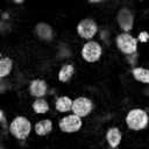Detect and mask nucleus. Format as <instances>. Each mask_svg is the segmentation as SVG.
Wrapping results in <instances>:
<instances>
[{
  "instance_id": "nucleus-2",
  "label": "nucleus",
  "mask_w": 149,
  "mask_h": 149,
  "mask_svg": "<svg viewBox=\"0 0 149 149\" xmlns=\"http://www.w3.org/2000/svg\"><path fill=\"white\" fill-rule=\"evenodd\" d=\"M30 128V122L24 116H17L10 123V133L20 140H23L29 135Z\"/></svg>"
},
{
  "instance_id": "nucleus-8",
  "label": "nucleus",
  "mask_w": 149,
  "mask_h": 149,
  "mask_svg": "<svg viewBox=\"0 0 149 149\" xmlns=\"http://www.w3.org/2000/svg\"><path fill=\"white\" fill-rule=\"evenodd\" d=\"M133 21H134L133 14L127 8H122L119 12V14H118V22H119L120 27L123 30H126V31L130 30L132 27H133Z\"/></svg>"
},
{
  "instance_id": "nucleus-19",
  "label": "nucleus",
  "mask_w": 149,
  "mask_h": 149,
  "mask_svg": "<svg viewBox=\"0 0 149 149\" xmlns=\"http://www.w3.org/2000/svg\"><path fill=\"white\" fill-rule=\"evenodd\" d=\"M0 115H1V122H2V125L5 126V122H6V120H5V115H3V111H0Z\"/></svg>"
},
{
  "instance_id": "nucleus-15",
  "label": "nucleus",
  "mask_w": 149,
  "mask_h": 149,
  "mask_svg": "<svg viewBox=\"0 0 149 149\" xmlns=\"http://www.w3.org/2000/svg\"><path fill=\"white\" fill-rule=\"evenodd\" d=\"M51 127H52V125H51L50 120H42L38 123H36V127H35L36 134L37 135H45L51 130Z\"/></svg>"
},
{
  "instance_id": "nucleus-1",
  "label": "nucleus",
  "mask_w": 149,
  "mask_h": 149,
  "mask_svg": "<svg viewBox=\"0 0 149 149\" xmlns=\"http://www.w3.org/2000/svg\"><path fill=\"white\" fill-rule=\"evenodd\" d=\"M127 125L130 129L140 130L148 123V115L143 109H132L127 115Z\"/></svg>"
},
{
  "instance_id": "nucleus-13",
  "label": "nucleus",
  "mask_w": 149,
  "mask_h": 149,
  "mask_svg": "<svg viewBox=\"0 0 149 149\" xmlns=\"http://www.w3.org/2000/svg\"><path fill=\"white\" fill-rule=\"evenodd\" d=\"M133 76L135 79L142 81V83H149V71L143 68H135L133 69Z\"/></svg>"
},
{
  "instance_id": "nucleus-4",
  "label": "nucleus",
  "mask_w": 149,
  "mask_h": 149,
  "mask_svg": "<svg viewBox=\"0 0 149 149\" xmlns=\"http://www.w3.org/2000/svg\"><path fill=\"white\" fill-rule=\"evenodd\" d=\"M81 55L87 62H95L101 56V47L97 42H87L81 50Z\"/></svg>"
},
{
  "instance_id": "nucleus-14",
  "label": "nucleus",
  "mask_w": 149,
  "mask_h": 149,
  "mask_svg": "<svg viewBox=\"0 0 149 149\" xmlns=\"http://www.w3.org/2000/svg\"><path fill=\"white\" fill-rule=\"evenodd\" d=\"M73 71H74L73 65H71V64L64 65V66L61 69L59 73H58L59 80H61V81H68V80L71 78V76L73 74Z\"/></svg>"
},
{
  "instance_id": "nucleus-5",
  "label": "nucleus",
  "mask_w": 149,
  "mask_h": 149,
  "mask_svg": "<svg viewBox=\"0 0 149 149\" xmlns=\"http://www.w3.org/2000/svg\"><path fill=\"white\" fill-rule=\"evenodd\" d=\"M59 127L63 132L65 133H73L77 132L80 127H81V120L80 116L73 114V115H69L63 118L59 121Z\"/></svg>"
},
{
  "instance_id": "nucleus-16",
  "label": "nucleus",
  "mask_w": 149,
  "mask_h": 149,
  "mask_svg": "<svg viewBox=\"0 0 149 149\" xmlns=\"http://www.w3.org/2000/svg\"><path fill=\"white\" fill-rule=\"evenodd\" d=\"M12 59L8 57H2L0 61V77H6L12 70Z\"/></svg>"
},
{
  "instance_id": "nucleus-12",
  "label": "nucleus",
  "mask_w": 149,
  "mask_h": 149,
  "mask_svg": "<svg viewBox=\"0 0 149 149\" xmlns=\"http://www.w3.org/2000/svg\"><path fill=\"white\" fill-rule=\"evenodd\" d=\"M72 100L69 98V97H61L57 99L56 101V108L59 111V112H66L69 109H71L72 107Z\"/></svg>"
},
{
  "instance_id": "nucleus-17",
  "label": "nucleus",
  "mask_w": 149,
  "mask_h": 149,
  "mask_svg": "<svg viewBox=\"0 0 149 149\" xmlns=\"http://www.w3.org/2000/svg\"><path fill=\"white\" fill-rule=\"evenodd\" d=\"M33 108L36 113H45L49 109V105L45 100L43 99H38L33 104Z\"/></svg>"
},
{
  "instance_id": "nucleus-10",
  "label": "nucleus",
  "mask_w": 149,
  "mask_h": 149,
  "mask_svg": "<svg viewBox=\"0 0 149 149\" xmlns=\"http://www.w3.org/2000/svg\"><path fill=\"white\" fill-rule=\"evenodd\" d=\"M107 141L112 148H115L121 141V133L118 128H111L107 132Z\"/></svg>"
},
{
  "instance_id": "nucleus-6",
  "label": "nucleus",
  "mask_w": 149,
  "mask_h": 149,
  "mask_svg": "<svg viewBox=\"0 0 149 149\" xmlns=\"http://www.w3.org/2000/svg\"><path fill=\"white\" fill-rule=\"evenodd\" d=\"M71 109L73 111V113L78 116H85L87 115L91 111H92V101L87 98L80 97L78 99H76L72 102V107Z\"/></svg>"
},
{
  "instance_id": "nucleus-9",
  "label": "nucleus",
  "mask_w": 149,
  "mask_h": 149,
  "mask_svg": "<svg viewBox=\"0 0 149 149\" xmlns=\"http://www.w3.org/2000/svg\"><path fill=\"white\" fill-rule=\"evenodd\" d=\"M47 91V84L44 80L35 79L30 84V93L34 97H43Z\"/></svg>"
},
{
  "instance_id": "nucleus-18",
  "label": "nucleus",
  "mask_w": 149,
  "mask_h": 149,
  "mask_svg": "<svg viewBox=\"0 0 149 149\" xmlns=\"http://www.w3.org/2000/svg\"><path fill=\"white\" fill-rule=\"evenodd\" d=\"M139 40L140 42H147L148 41V33L147 31H141L139 35Z\"/></svg>"
},
{
  "instance_id": "nucleus-7",
  "label": "nucleus",
  "mask_w": 149,
  "mask_h": 149,
  "mask_svg": "<svg viewBox=\"0 0 149 149\" xmlns=\"http://www.w3.org/2000/svg\"><path fill=\"white\" fill-rule=\"evenodd\" d=\"M97 24L93 20H90V19H86V20H83L79 22L78 27H77V30H78V34L83 37V38H91L95 35L97 33Z\"/></svg>"
},
{
  "instance_id": "nucleus-3",
  "label": "nucleus",
  "mask_w": 149,
  "mask_h": 149,
  "mask_svg": "<svg viewBox=\"0 0 149 149\" xmlns=\"http://www.w3.org/2000/svg\"><path fill=\"white\" fill-rule=\"evenodd\" d=\"M116 44L119 49L125 54H133L136 51L137 40L132 37L129 34H121L116 37Z\"/></svg>"
},
{
  "instance_id": "nucleus-11",
  "label": "nucleus",
  "mask_w": 149,
  "mask_h": 149,
  "mask_svg": "<svg viewBox=\"0 0 149 149\" xmlns=\"http://www.w3.org/2000/svg\"><path fill=\"white\" fill-rule=\"evenodd\" d=\"M36 33L42 40H48V41L51 40L52 31H51L50 26H48L47 23H38L36 26Z\"/></svg>"
}]
</instances>
